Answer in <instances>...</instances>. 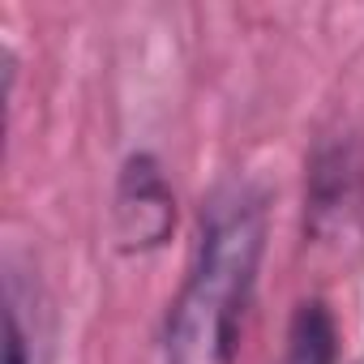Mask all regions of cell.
<instances>
[{
	"instance_id": "cell-1",
	"label": "cell",
	"mask_w": 364,
	"mask_h": 364,
	"mask_svg": "<svg viewBox=\"0 0 364 364\" xmlns=\"http://www.w3.org/2000/svg\"><path fill=\"white\" fill-rule=\"evenodd\" d=\"M266 249V206L249 189L223 193L202 228L193 270L167 317V364H232Z\"/></svg>"
},
{
	"instance_id": "cell-5",
	"label": "cell",
	"mask_w": 364,
	"mask_h": 364,
	"mask_svg": "<svg viewBox=\"0 0 364 364\" xmlns=\"http://www.w3.org/2000/svg\"><path fill=\"white\" fill-rule=\"evenodd\" d=\"M5 364H43L39 317L26 304L18 279H9V296H5Z\"/></svg>"
},
{
	"instance_id": "cell-3",
	"label": "cell",
	"mask_w": 364,
	"mask_h": 364,
	"mask_svg": "<svg viewBox=\"0 0 364 364\" xmlns=\"http://www.w3.org/2000/svg\"><path fill=\"white\" fill-rule=\"evenodd\" d=\"M360 198H364V163H360V154L351 146L321 150L317 163H313V198H309L313 232L347 223V215L355 210Z\"/></svg>"
},
{
	"instance_id": "cell-2",
	"label": "cell",
	"mask_w": 364,
	"mask_h": 364,
	"mask_svg": "<svg viewBox=\"0 0 364 364\" xmlns=\"http://www.w3.org/2000/svg\"><path fill=\"white\" fill-rule=\"evenodd\" d=\"M176 223V198L163 180V167L150 154H133L116 189V240L129 253L159 249Z\"/></svg>"
},
{
	"instance_id": "cell-4",
	"label": "cell",
	"mask_w": 364,
	"mask_h": 364,
	"mask_svg": "<svg viewBox=\"0 0 364 364\" xmlns=\"http://www.w3.org/2000/svg\"><path fill=\"white\" fill-rule=\"evenodd\" d=\"M287 364H334V321L321 300L300 304L287 338Z\"/></svg>"
}]
</instances>
